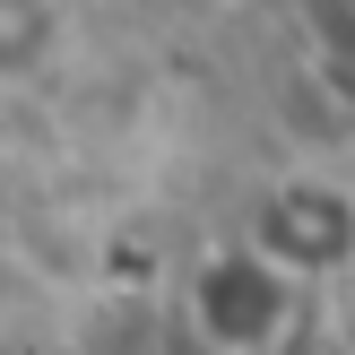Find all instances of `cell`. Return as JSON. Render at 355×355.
<instances>
[{"instance_id": "cell-1", "label": "cell", "mask_w": 355, "mask_h": 355, "mask_svg": "<svg viewBox=\"0 0 355 355\" xmlns=\"http://www.w3.org/2000/svg\"><path fill=\"white\" fill-rule=\"evenodd\" d=\"M61 35V9L52 0H0V78H26L35 61Z\"/></svg>"}]
</instances>
